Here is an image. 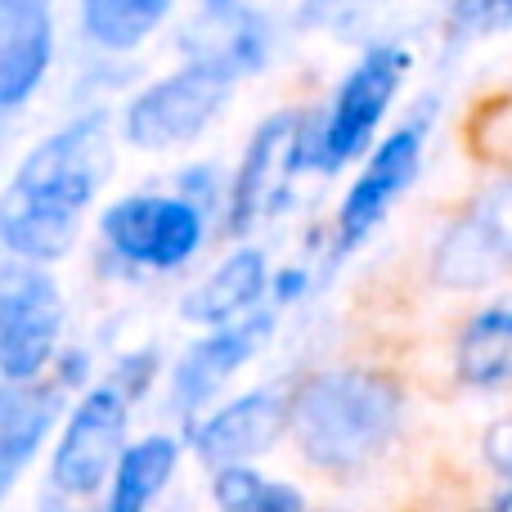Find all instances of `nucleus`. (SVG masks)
Masks as SVG:
<instances>
[{
	"label": "nucleus",
	"instance_id": "1",
	"mask_svg": "<svg viewBox=\"0 0 512 512\" xmlns=\"http://www.w3.org/2000/svg\"><path fill=\"white\" fill-rule=\"evenodd\" d=\"M113 176V117L104 108L45 135L0 194V248L27 265L59 261L81 230L86 207Z\"/></svg>",
	"mask_w": 512,
	"mask_h": 512
},
{
	"label": "nucleus",
	"instance_id": "16",
	"mask_svg": "<svg viewBox=\"0 0 512 512\" xmlns=\"http://www.w3.org/2000/svg\"><path fill=\"white\" fill-rule=\"evenodd\" d=\"M59 414V391L36 382H5L0 387V486L27 468L36 445L50 436V423Z\"/></svg>",
	"mask_w": 512,
	"mask_h": 512
},
{
	"label": "nucleus",
	"instance_id": "20",
	"mask_svg": "<svg viewBox=\"0 0 512 512\" xmlns=\"http://www.w3.org/2000/svg\"><path fill=\"white\" fill-rule=\"evenodd\" d=\"M221 512H306L301 490L279 486V481H265L252 468H221L212 486Z\"/></svg>",
	"mask_w": 512,
	"mask_h": 512
},
{
	"label": "nucleus",
	"instance_id": "3",
	"mask_svg": "<svg viewBox=\"0 0 512 512\" xmlns=\"http://www.w3.org/2000/svg\"><path fill=\"white\" fill-rule=\"evenodd\" d=\"M409 50L405 45H369L360 54L351 72L342 77V86L333 90L324 122L310 126V149L306 167L315 171H337L351 158H360L364 144L373 140V131L382 126L391 99L400 95L409 77Z\"/></svg>",
	"mask_w": 512,
	"mask_h": 512
},
{
	"label": "nucleus",
	"instance_id": "4",
	"mask_svg": "<svg viewBox=\"0 0 512 512\" xmlns=\"http://www.w3.org/2000/svg\"><path fill=\"white\" fill-rule=\"evenodd\" d=\"M230 90L234 81L221 77L216 68L180 63L176 72L158 77L126 104V117H122L126 144L162 153V149H180V144L198 140L221 117V108L230 104Z\"/></svg>",
	"mask_w": 512,
	"mask_h": 512
},
{
	"label": "nucleus",
	"instance_id": "21",
	"mask_svg": "<svg viewBox=\"0 0 512 512\" xmlns=\"http://www.w3.org/2000/svg\"><path fill=\"white\" fill-rule=\"evenodd\" d=\"M450 18L459 32L490 36L512 27V0H450Z\"/></svg>",
	"mask_w": 512,
	"mask_h": 512
},
{
	"label": "nucleus",
	"instance_id": "11",
	"mask_svg": "<svg viewBox=\"0 0 512 512\" xmlns=\"http://www.w3.org/2000/svg\"><path fill=\"white\" fill-rule=\"evenodd\" d=\"M274 333V315L256 310L248 319H234L225 328H212L207 337H198L185 355H180L176 373H171V405L180 414H198L252 355H261V346Z\"/></svg>",
	"mask_w": 512,
	"mask_h": 512
},
{
	"label": "nucleus",
	"instance_id": "13",
	"mask_svg": "<svg viewBox=\"0 0 512 512\" xmlns=\"http://www.w3.org/2000/svg\"><path fill=\"white\" fill-rule=\"evenodd\" d=\"M54 59L50 0H0V117L23 108Z\"/></svg>",
	"mask_w": 512,
	"mask_h": 512
},
{
	"label": "nucleus",
	"instance_id": "18",
	"mask_svg": "<svg viewBox=\"0 0 512 512\" xmlns=\"http://www.w3.org/2000/svg\"><path fill=\"white\" fill-rule=\"evenodd\" d=\"M176 441L171 436H149V441L122 450V463L113 472V495L108 512H149V504L162 495V486L176 472Z\"/></svg>",
	"mask_w": 512,
	"mask_h": 512
},
{
	"label": "nucleus",
	"instance_id": "9",
	"mask_svg": "<svg viewBox=\"0 0 512 512\" xmlns=\"http://www.w3.org/2000/svg\"><path fill=\"white\" fill-rule=\"evenodd\" d=\"M126 418H131V396L122 387H113V382H99L95 391L81 396V405L72 409L68 427H63V441L50 463V477L63 495H72V499L95 495L108 481V472H117Z\"/></svg>",
	"mask_w": 512,
	"mask_h": 512
},
{
	"label": "nucleus",
	"instance_id": "5",
	"mask_svg": "<svg viewBox=\"0 0 512 512\" xmlns=\"http://www.w3.org/2000/svg\"><path fill=\"white\" fill-rule=\"evenodd\" d=\"M104 243L140 270H176L203 248V207L171 194H126L99 216Z\"/></svg>",
	"mask_w": 512,
	"mask_h": 512
},
{
	"label": "nucleus",
	"instance_id": "7",
	"mask_svg": "<svg viewBox=\"0 0 512 512\" xmlns=\"http://www.w3.org/2000/svg\"><path fill=\"white\" fill-rule=\"evenodd\" d=\"M512 270V176L495 180L468 212L454 216L432 252V279L450 292L490 288Z\"/></svg>",
	"mask_w": 512,
	"mask_h": 512
},
{
	"label": "nucleus",
	"instance_id": "19",
	"mask_svg": "<svg viewBox=\"0 0 512 512\" xmlns=\"http://www.w3.org/2000/svg\"><path fill=\"white\" fill-rule=\"evenodd\" d=\"M176 0H81V32L99 50H135L162 27Z\"/></svg>",
	"mask_w": 512,
	"mask_h": 512
},
{
	"label": "nucleus",
	"instance_id": "10",
	"mask_svg": "<svg viewBox=\"0 0 512 512\" xmlns=\"http://www.w3.org/2000/svg\"><path fill=\"white\" fill-rule=\"evenodd\" d=\"M423 144H427V122L414 117V122L396 126L378 149L369 153L364 171L355 176V185L346 189L342 212H337V243L342 248H360L387 212L405 198V189L414 185L418 162H423Z\"/></svg>",
	"mask_w": 512,
	"mask_h": 512
},
{
	"label": "nucleus",
	"instance_id": "2",
	"mask_svg": "<svg viewBox=\"0 0 512 512\" xmlns=\"http://www.w3.org/2000/svg\"><path fill=\"white\" fill-rule=\"evenodd\" d=\"M400 409H405V396L387 373L328 369L297 391L292 432L315 468L360 472L396 436Z\"/></svg>",
	"mask_w": 512,
	"mask_h": 512
},
{
	"label": "nucleus",
	"instance_id": "8",
	"mask_svg": "<svg viewBox=\"0 0 512 512\" xmlns=\"http://www.w3.org/2000/svg\"><path fill=\"white\" fill-rule=\"evenodd\" d=\"M63 333V292L41 265L0 274V378L32 382L54 360Z\"/></svg>",
	"mask_w": 512,
	"mask_h": 512
},
{
	"label": "nucleus",
	"instance_id": "6",
	"mask_svg": "<svg viewBox=\"0 0 512 512\" xmlns=\"http://www.w3.org/2000/svg\"><path fill=\"white\" fill-rule=\"evenodd\" d=\"M310 149V122L306 113H274L252 131L248 153L234 171L230 189V230L248 234L261 221H270L288 203Z\"/></svg>",
	"mask_w": 512,
	"mask_h": 512
},
{
	"label": "nucleus",
	"instance_id": "17",
	"mask_svg": "<svg viewBox=\"0 0 512 512\" xmlns=\"http://www.w3.org/2000/svg\"><path fill=\"white\" fill-rule=\"evenodd\" d=\"M512 373V301L477 310L459 337V378L468 387H499Z\"/></svg>",
	"mask_w": 512,
	"mask_h": 512
},
{
	"label": "nucleus",
	"instance_id": "14",
	"mask_svg": "<svg viewBox=\"0 0 512 512\" xmlns=\"http://www.w3.org/2000/svg\"><path fill=\"white\" fill-rule=\"evenodd\" d=\"M265 50H270V32H265V23L243 5V0H212L185 32L189 63L216 68L230 81H239V77H248V72L261 68Z\"/></svg>",
	"mask_w": 512,
	"mask_h": 512
},
{
	"label": "nucleus",
	"instance_id": "22",
	"mask_svg": "<svg viewBox=\"0 0 512 512\" xmlns=\"http://www.w3.org/2000/svg\"><path fill=\"white\" fill-rule=\"evenodd\" d=\"M481 454H486V463L499 472V477L512 481V418H495V423L486 427Z\"/></svg>",
	"mask_w": 512,
	"mask_h": 512
},
{
	"label": "nucleus",
	"instance_id": "12",
	"mask_svg": "<svg viewBox=\"0 0 512 512\" xmlns=\"http://www.w3.org/2000/svg\"><path fill=\"white\" fill-rule=\"evenodd\" d=\"M292 427V400L279 391H248L216 409L203 427L194 432V450L207 468H243L248 459L265 454L283 432Z\"/></svg>",
	"mask_w": 512,
	"mask_h": 512
},
{
	"label": "nucleus",
	"instance_id": "23",
	"mask_svg": "<svg viewBox=\"0 0 512 512\" xmlns=\"http://www.w3.org/2000/svg\"><path fill=\"white\" fill-rule=\"evenodd\" d=\"M495 512H512V486H508V495L499 499V508H495Z\"/></svg>",
	"mask_w": 512,
	"mask_h": 512
},
{
	"label": "nucleus",
	"instance_id": "15",
	"mask_svg": "<svg viewBox=\"0 0 512 512\" xmlns=\"http://www.w3.org/2000/svg\"><path fill=\"white\" fill-rule=\"evenodd\" d=\"M265 256L256 248H239L234 256H225L194 292H185L180 301V319L189 324H207V328H225L243 315V310L256 306V297L265 292Z\"/></svg>",
	"mask_w": 512,
	"mask_h": 512
}]
</instances>
